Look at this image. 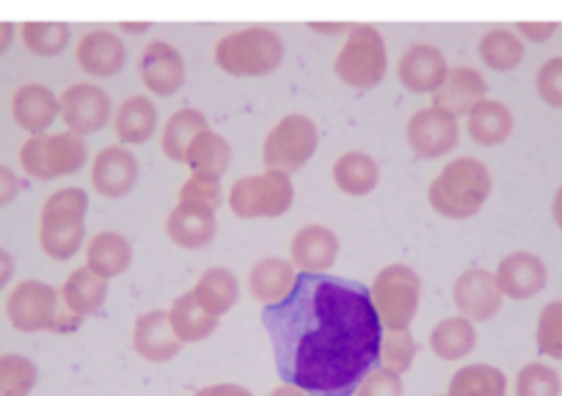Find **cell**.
Wrapping results in <instances>:
<instances>
[{"mask_svg": "<svg viewBox=\"0 0 562 396\" xmlns=\"http://www.w3.org/2000/svg\"><path fill=\"white\" fill-rule=\"evenodd\" d=\"M72 39V29L64 23H25L23 42L34 56H58Z\"/></svg>", "mask_w": 562, "mask_h": 396, "instance_id": "74e56055", "label": "cell"}, {"mask_svg": "<svg viewBox=\"0 0 562 396\" xmlns=\"http://www.w3.org/2000/svg\"><path fill=\"white\" fill-rule=\"evenodd\" d=\"M447 396H507V377L491 363H467L452 374Z\"/></svg>", "mask_w": 562, "mask_h": 396, "instance_id": "d590c367", "label": "cell"}, {"mask_svg": "<svg viewBox=\"0 0 562 396\" xmlns=\"http://www.w3.org/2000/svg\"><path fill=\"white\" fill-rule=\"evenodd\" d=\"M14 39V25L12 23H0V56L12 47Z\"/></svg>", "mask_w": 562, "mask_h": 396, "instance_id": "681fc988", "label": "cell"}, {"mask_svg": "<svg viewBox=\"0 0 562 396\" xmlns=\"http://www.w3.org/2000/svg\"><path fill=\"white\" fill-rule=\"evenodd\" d=\"M232 162V146L224 135L213 133V129H204L193 138V144L188 146L186 166L191 168V173H204V177L221 179L229 171Z\"/></svg>", "mask_w": 562, "mask_h": 396, "instance_id": "d6a6232c", "label": "cell"}, {"mask_svg": "<svg viewBox=\"0 0 562 396\" xmlns=\"http://www.w3.org/2000/svg\"><path fill=\"white\" fill-rule=\"evenodd\" d=\"M276 369L312 396H350L381 355L383 328L370 290L328 273H301L295 290L265 306Z\"/></svg>", "mask_w": 562, "mask_h": 396, "instance_id": "6da1fadb", "label": "cell"}, {"mask_svg": "<svg viewBox=\"0 0 562 396\" xmlns=\"http://www.w3.org/2000/svg\"><path fill=\"white\" fill-rule=\"evenodd\" d=\"M210 129L207 116L196 108H180L177 113H171V118L166 122L164 135H160V146H164V155L171 162H186L188 146L193 144L199 133Z\"/></svg>", "mask_w": 562, "mask_h": 396, "instance_id": "836d02e7", "label": "cell"}, {"mask_svg": "<svg viewBox=\"0 0 562 396\" xmlns=\"http://www.w3.org/2000/svg\"><path fill=\"white\" fill-rule=\"evenodd\" d=\"M61 312V292L45 281H20L7 301V317L18 333H53Z\"/></svg>", "mask_w": 562, "mask_h": 396, "instance_id": "30bf717a", "label": "cell"}, {"mask_svg": "<svg viewBox=\"0 0 562 396\" xmlns=\"http://www.w3.org/2000/svg\"><path fill=\"white\" fill-rule=\"evenodd\" d=\"M75 58H78L80 69L89 72L91 78H113L127 64V47H124L122 36H116L113 31L94 29L78 42Z\"/></svg>", "mask_w": 562, "mask_h": 396, "instance_id": "d6986e66", "label": "cell"}, {"mask_svg": "<svg viewBox=\"0 0 562 396\" xmlns=\"http://www.w3.org/2000/svg\"><path fill=\"white\" fill-rule=\"evenodd\" d=\"M293 202V179L279 171H265L237 179L229 190V199H226L232 213L243 220L281 218V215L290 213Z\"/></svg>", "mask_w": 562, "mask_h": 396, "instance_id": "ba28073f", "label": "cell"}, {"mask_svg": "<svg viewBox=\"0 0 562 396\" xmlns=\"http://www.w3.org/2000/svg\"><path fill=\"white\" fill-rule=\"evenodd\" d=\"M317 144H321V133L317 124L304 113H290L281 118L262 144V162L265 171L279 173H295L315 157Z\"/></svg>", "mask_w": 562, "mask_h": 396, "instance_id": "9c48e42d", "label": "cell"}, {"mask_svg": "<svg viewBox=\"0 0 562 396\" xmlns=\"http://www.w3.org/2000/svg\"><path fill=\"white\" fill-rule=\"evenodd\" d=\"M339 237L328 226L310 224L295 231L290 242V257H293L295 270L301 273H328L337 262Z\"/></svg>", "mask_w": 562, "mask_h": 396, "instance_id": "44dd1931", "label": "cell"}, {"mask_svg": "<svg viewBox=\"0 0 562 396\" xmlns=\"http://www.w3.org/2000/svg\"><path fill=\"white\" fill-rule=\"evenodd\" d=\"M452 301H456L458 314L467 317L469 323H488L502 312L505 295L491 270L469 268L467 273L458 275L456 286H452Z\"/></svg>", "mask_w": 562, "mask_h": 396, "instance_id": "4fadbf2b", "label": "cell"}, {"mask_svg": "<svg viewBox=\"0 0 562 396\" xmlns=\"http://www.w3.org/2000/svg\"><path fill=\"white\" fill-rule=\"evenodd\" d=\"M516 118L513 111L499 100H483L467 116V129L474 144L480 146H499L513 135Z\"/></svg>", "mask_w": 562, "mask_h": 396, "instance_id": "f1b7e54d", "label": "cell"}, {"mask_svg": "<svg viewBox=\"0 0 562 396\" xmlns=\"http://www.w3.org/2000/svg\"><path fill=\"white\" fill-rule=\"evenodd\" d=\"M193 396H254L246 385L237 383H218V385H204Z\"/></svg>", "mask_w": 562, "mask_h": 396, "instance_id": "7dc6e473", "label": "cell"}, {"mask_svg": "<svg viewBox=\"0 0 562 396\" xmlns=\"http://www.w3.org/2000/svg\"><path fill=\"white\" fill-rule=\"evenodd\" d=\"M108 297V281L91 273L89 268H78L69 273V279L61 286V303L80 319L97 314Z\"/></svg>", "mask_w": 562, "mask_h": 396, "instance_id": "4dcf8cb0", "label": "cell"}, {"mask_svg": "<svg viewBox=\"0 0 562 396\" xmlns=\"http://www.w3.org/2000/svg\"><path fill=\"white\" fill-rule=\"evenodd\" d=\"M130 264H133V246L119 231H100L86 246V268L100 279H116V275L127 273Z\"/></svg>", "mask_w": 562, "mask_h": 396, "instance_id": "484cf974", "label": "cell"}, {"mask_svg": "<svg viewBox=\"0 0 562 396\" xmlns=\"http://www.w3.org/2000/svg\"><path fill=\"white\" fill-rule=\"evenodd\" d=\"M89 160V146L75 133L31 135L20 149V166L29 177L50 182L58 177H72Z\"/></svg>", "mask_w": 562, "mask_h": 396, "instance_id": "52a82bcc", "label": "cell"}, {"mask_svg": "<svg viewBox=\"0 0 562 396\" xmlns=\"http://www.w3.org/2000/svg\"><path fill=\"white\" fill-rule=\"evenodd\" d=\"M447 72H450V67H447L445 53L430 45V42L408 47L397 61V78L411 94H434V91H439Z\"/></svg>", "mask_w": 562, "mask_h": 396, "instance_id": "2e32d148", "label": "cell"}, {"mask_svg": "<svg viewBox=\"0 0 562 396\" xmlns=\"http://www.w3.org/2000/svg\"><path fill=\"white\" fill-rule=\"evenodd\" d=\"M535 91L546 105L562 108V56L540 64L538 75H535Z\"/></svg>", "mask_w": 562, "mask_h": 396, "instance_id": "7bdbcfd3", "label": "cell"}, {"mask_svg": "<svg viewBox=\"0 0 562 396\" xmlns=\"http://www.w3.org/2000/svg\"><path fill=\"white\" fill-rule=\"evenodd\" d=\"M480 61L494 72H513L524 61V39L510 29H488L480 36Z\"/></svg>", "mask_w": 562, "mask_h": 396, "instance_id": "e575fe53", "label": "cell"}, {"mask_svg": "<svg viewBox=\"0 0 562 396\" xmlns=\"http://www.w3.org/2000/svg\"><path fill=\"white\" fill-rule=\"evenodd\" d=\"M295 281H299V270L293 262L265 257L248 273V290H251L254 301H259L262 306H276L295 290Z\"/></svg>", "mask_w": 562, "mask_h": 396, "instance_id": "603a6c76", "label": "cell"}, {"mask_svg": "<svg viewBox=\"0 0 562 396\" xmlns=\"http://www.w3.org/2000/svg\"><path fill=\"white\" fill-rule=\"evenodd\" d=\"M169 323L182 344H196V341L210 339L215 333V328H218V317L204 312L196 303V297H193V292H186V295H180L171 303Z\"/></svg>", "mask_w": 562, "mask_h": 396, "instance_id": "f546056e", "label": "cell"}, {"mask_svg": "<svg viewBox=\"0 0 562 396\" xmlns=\"http://www.w3.org/2000/svg\"><path fill=\"white\" fill-rule=\"evenodd\" d=\"M551 218H554V224L562 229V184L557 188L554 199H551Z\"/></svg>", "mask_w": 562, "mask_h": 396, "instance_id": "816d5d0a", "label": "cell"}, {"mask_svg": "<svg viewBox=\"0 0 562 396\" xmlns=\"http://www.w3.org/2000/svg\"><path fill=\"white\" fill-rule=\"evenodd\" d=\"M133 350L149 363H166L180 355L182 341L171 330L169 312L155 308V312L140 314L133 328Z\"/></svg>", "mask_w": 562, "mask_h": 396, "instance_id": "ffe728a7", "label": "cell"}, {"mask_svg": "<svg viewBox=\"0 0 562 396\" xmlns=\"http://www.w3.org/2000/svg\"><path fill=\"white\" fill-rule=\"evenodd\" d=\"M268 396H312V394H306V391H304V388H299V385L284 383V385H279V388L270 391Z\"/></svg>", "mask_w": 562, "mask_h": 396, "instance_id": "f907efd6", "label": "cell"}, {"mask_svg": "<svg viewBox=\"0 0 562 396\" xmlns=\"http://www.w3.org/2000/svg\"><path fill=\"white\" fill-rule=\"evenodd\" d=\"M213 58L221 72L232 78H265L284 61V39L268 25H248L221 36Z\"/></svg>", "mask_w": 562, "mask_h": 396, "instance_id": "3957f363", "label": "cell"}, {"mask_svg": "<svg viewBox=\"0 0 562 396\" xmlns=\"http://www.w3.org/2000/svg\"><path fill=\"white\" fill-rule=\"evenodd\" d=\"M491 190H494V177L483 160L456 157L430 182L428 202L441 218L467 220L488 204Z\"/></svg>", "mask_w": 562, "mask_h": 396, "instance_id": "7a4b0ae2", "label": "cell"}, {"mask_svg": "<svg viewBox=\"0 0 562 396\" xmlns=\"http://www.w3.org/2000/svg\"><path fill=\"white\" fill-rule=\"evenodd\" d=\"M312 31H321V34H350V25H321V23H312Z\"/></svg>", "mask_w": 562, "mask_h": 396, "instance_id": "f5cc1de1", "label": "cell"}, {"mask_svg": "<svg viewBox=\"0 0 562 396\" xmlns=\"http://www.w3.org/2000/svg\"><path fill=\"white\" fill-rule=\"evenodd\" d=\"M370 301L383 330H408L422 301L419 273L408 264H386L372 279Z\"/></svg>", "mask_w": 562, "mask_h": 396, "instance_id": "5b68a950", "label": "cell"}, {"mask_svg": "<svg viewBox=\"0 0 562 396\" xmlns=\"http://www.w3.org/2000/svg\"><path fill=\"white\" fill-rule=\"evenodd\" d=\"M138 75L149 94L171 97L186 83V58L171 42L153 39L140 50Z\"/></svg>", "mask_w": 562, "mask_h": 396, "instance_id": "5bb4252c", "label": "cell"}, {"mask_svg": "<svg viewBox=\"0 0 562 396\" xmlns=\"http://www.w3.org/2000/svg\"><path fill=\"white\" fill-rule=\"evenodd\" d=\"M331 177L345 195H370L381 182V166L367 151H345L334 162Z\"/></svg>", "mask_w": 562, "mask_h": 396, "instance_id": "83f0119b", "label": "cell"}, {"mask_svg": "<svg viewBox=\"0 0 562 396\" xmlns=\"http://www.w3.org/2000/svg\"><path fill=\"white\" fill-rule=\"evenodd\" d=\"M12 116L25 133L42 135L58 118V97L42 83H25L12 97Z\"/></svg>", "mask_w": 562, "mask_h": 396, "instance_id": "7402d4cb", "label": "cell"}, {"mask_svg": "<svg viewBox=\"0 0 562 396\" xmlns=\"http://www.w3.org/2000/svg\"><path fill=\"white\" fill-rule=\"evenodd\" d=\"M516 34L524 42H549L557 34V23H518Z\"/></svg>", "mask_w": 562, "mask_h": 396, "instance_id": "bcb514c9", "label": "cell"}, {"mask_svg": "<svg viewBox=\"0 0 562 396\" xmlns=\"http://www.w3.org/2000/svg\"><path fill=\"white\" fill-rule=\"evenodd\" d=\"M535 344H538L540 355L562 361V301H551L540 308Z\"/></svg>", "mask_w": 562, "mask_h": 396, "instance_id": "ab89813d", "label": "cell"}, {"mask_svg": "<svg viewBox=\"0 0 562 396\" xmlns=\"http://www.w3.org/2000/svg\"><path fill=\"white\" fill-rule=\"evenodd\" d=\"M89 195L80 188H61L50 193L40 213V246L56 262L78 257L86 237Z\"/></svg>", "mask_w": 562, "mask_h": 396, "instance_id": "277c9868", "label": "cell"}, {"mask_svg": "<svg viewBox=\"0 0 562 396\" xmlns=\"http://www.w3.org/2000/svg\"><path fill=\"white\" fill-rule=\"evenodd\" d=\"M353 396H403V377L392 369H372L353 391Z\"/></svg>", "mask_w": 562, "mask_h": 396, "instance_id": "ee69618b", "label": "cell"}, {"mask_svg": "<svg viewBox=\"0 0 562 396\" xmlns=\"http://www.w3.org/2000/svg\"><path fill=\"white\" fill-rule=\"evenodd\" d=\"M562 380L554 366L532 361L516 374V396H560Z\"/></svg>", "mask_w": 562, "mask_h": 396, "instance_id": "f35d334b", "label": "cell"}, {"mask_svg": "<svg viewBox=\"0 0 562 396\" xmlns=\"http://www.w3.org/2000/svg\"><path fill=\"white\" fill-rule=\"evenodd\" d=\"M58 116L75 135H94L113 118V102L97 83H72L58 97Z\"/></svg>", "mask_w": 562, "mask_h": 396, "instance_id": "7c38bea8", "label": "cell"}, {"mask_svg": "<svg viewBox=\"0 0 562 396\" xmlns=\"http://www.w3.org/2000/svg\"><path fill=\"white\" fill-rule=\"evenodd\" d=\"M191 292L204 312L221 319L240 301V281L229 268H207Z\"/></svg>", "mask_w": 562, "mask_h": 396, "instance_id": "4316f807", "label": "cell"}, {"mask_svg": "<svg viewBox=\"0 0 562 396\" xmlns=\"http://www.w3.org/2000/svg\"><path fill=\"white\" fill-rule=\"evenodd\" d=\"M496 284H499L502 295L510 301H529V297L540 295L549 281V268L538 253L516 251L505 257L496 268Z\"/></svg>", "mask_w": 562, "mask_h": 396, "instance_id": "e0dca14e", "label": "cell"}, {"mask_svg": "<svg viewBox=\"0 0 562 396\" xmlns=\"http://www.w3.org/2000/svg\"><path fill=\"white\" fill-rule=\"evenodd\" d=\"M12 275H14V257L7 251V248H0V290H7Z\"/></svg>", "mask_w": 562, "mask_h": 396, "instance_id": "c3c4849f", "label": "cell"}, {"mask_svg": "<svg viewBox=\"0 0 562 396\" xmlns=\"http://www.w3.org/2000/svg\"><path fill=\"white\" fill-rule=\"evenodd\" d=\"M113 129H116V138L122 140V144H147L155 135V129H158V108H155V102L144 94L127 97V100L113 111Z\"/></svg>", "mask_w": 562, "mask_h": 396, "instance_id": "d4e9b609", "label": "cell"}, {"mask_svg": "<svg viewBox=\"0 0 562 396\" xmlns=\"http://www.w3.org/2000/svg\"><path fill=\"white\" fill-rule=\"evenodd\" d=\"M138 182V160L127 146H105L91 160V184L108 202L124 199Z\"/></svg>", "mask_w": 562, "mask_h": 396, "instance_id": "9a60e30c", "label": "cell"}, {"mask_svg": "<svg viewBox=\"0 0 562 396\" xmlns=\"http://www.w3.org/2000/svg\"><path fill=\"white\" fill-rule=\"evenodd\" d=\"M119 29L124 31V34H144V31H149L147 23H124L119 25Z\"/></svg>", "mask_w": 562, "mask_h": 396, "instance_id": "db71d44e", "label": "cell"}, {"mask_svg": "<svg viewBox=\"0 0 562 396\" xmlns=\"http://www.w3.org/2000/svg\"><path fill=\"white\" fill-rule=\"evenodd\" d=\"M166 235L175 242L177 248H186V251H202L218 235V224H215L213 213H204V210L188 207V204H177L175 210L166 218Z\"/></svg>", "mask_w": 562, "mask_h": 396, "instance_id": "cb8c5ba5", "label": "cell"}, {"mask_svg": "<svg viewBox=\"0 0 562 396\" xmlns=\"http://www.w3.org/2000/svg\"><path fill=\"white\" fill-rule=\"evenodd\" d=\"M40 383V369L31 358L7 352L0 355V396H31Z\"/></svg>", "mask_w": 562, "mask_h": 396, "instance_id": "8d00e7d4", "label": "cell"}, {"mask_svg": "<svg viewBox=\"0 0 562 396\" xmlns=\"http://www.w3.org/2000/svg\"><path fill=\"white\" fill-rule=\"evenodd\" d=\"M488 80L474 67H450L445 83L434 91V105L447 111L450 116H469L483 100H488Z\"/></svg>", "mask_w": 562, "mask_h": 396, "instance_id": "ac0fdd59", "label": "cell"}, {"mask_svg": "<svg viewBox=\"0 0 562 396\" xmlns=\"http://www.w3.org/2000/svg\"><path fill=\"white\" fill-rule=\"evenodd\" d=\"M477 347V330L467 317H447L430 330V350L441 361H463Z\"/></svg>", "mask_w": 562, "mask_h": 396, "instance_id": "1f68e13d", "label": "cell"}, {"mask_svg": "<svg viewBox=\"0 0 562 396\" xmlns=\"http://www.w3.org/2000/svg\"><path fill=\"white\" fill-rule=\"evenodd\" d=\"M405 140L419 160H436L458 149L461 140V124L441 108H419L405 124Z\"/></svg>", "mask_w": 562, "mask_h": 396, "instance_id": "8fae6325", "label": "cell"}, {"mask_svg": "<svg viewBox=\"0 0 562 396\" xmlns=\"http://www.w3.org/2000/svg\"><path fill=\"white\" fill-rule=\"evenodd\" d=\"M188 207L204 210V213H218L224 204V190H221V179L204 177V173H191L180 188V202Z\"/></svg>", "mask_w": 562, "mask_h": 396, "instance_id": "b9f144b4", "label": "cell"}, {"mask_svg": "<svg viewBox=\"0 0 562 396\" xmlns=\"http://www.w3.org/2000/svg\"><path fill=\"white\" fill-rule=\"evenodd\" d=\"M389 69V53L383 34L375 25H353L348 42L334 61V72L345 86L359 91H370L383 83Z\"/></svg>", "mask_w": 562, "mask_h": 396, "instance_id": "8992f818", "label": "cell"}, {"mask_svg": "<svg viewBox=\"0 0 562 396\" xmlns=\"http://www.w3.org/2000/svg\"><path fill=\"white\" fill-rule=\"evenodd\" d=\"M416 355H419V344H416L414 336L408 330H386L381 339V355L378 361L383 363V369H392V372L405 374L414 366Z\"/></svg>", "mask_w": 562, "mask_h": 396, "instance_id": "60d3db41", "label": "cell"}, {"mask_svg": "<svg viewBox=\"0 0 562 396\" xmlns=\"http://www.w3.org/2000/svg\"><path fill=\"white\" fill-rule=\"evenodd\" d=\"M20 188H23V184H20L18 173H14L9 166H3V162H0V207L12 204L14 199H18Z\"/></svg>", "mask_w": 562, "mask_h": 396, "instance_id": "f6af8a7d", "label": "cell"}]
</instances>
